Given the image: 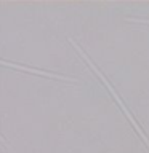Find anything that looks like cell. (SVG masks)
I'll list each match as a JSON object with an SVG mask.
<instances>
[{
    "label": "cell",
    "mask_w": 149,
    "mask_h": 153,
    "mask_svg": "<svg viewBox=\"0 0 149 153\" xmlns=\"http://www.w3.org/2000/svg\"><path fill=\"white\" fill-rule=\"evenodd\" d=\"M69 42L72 43V45H74V48H75V50H77V53H79V54H80L82 57H84V59H85V61H87V64H88V65L91 67V69H93V70L96 72V74H98V76H99V80H101V81H103V83H104L106 86H108V89H109V93H111V94H112V97L115 99V102H117V104L120 105V108H122V110H123V112H125V113H127V117H128V120H130V121H132V124H133V126H135V129H136V132H138V134H139V136H141V137H143V140H144V143H146V145L149 147V139H147L146 136H144V132L141 131V128H139V126H138V124H136V121H135V120H133V117H132V113H130V110H128L127 107H125V104L122 102V99H120V97H119V94H117V93H115V91L112 89V86H111V85H109V81H108V80H106V78H104V75H103V74H101V72H99L98 69H96V67H95V64H93V62H91V59H90V57H88V56H87V54H85V53H84V50H82V48H80L79 45H77V43H75L74 40H72V38H69Z\"/></svg>",
    "instance_id": "1"
},
{
    "label": "cell",
    "mask_w": 149,
    "mask_h": 153,
    "mask_svg": "<svg viewBox=\"0 0 149 153\" xmlns=\"http://www.w3.org/2000/svg\"><path fill=\"white\" fill-rule=\"evenodd\" d=\"M5 65H11L14 69H19V70H24V72H31V74H35V75H43L47 78H56V80H67V81H75V78H71V76H62V75H56V74H51V72H45V70H37V69H31V67H24V65H19V64H10V62L3 61Z\"/></svg>",
    "instance_id": "2"
}]
</instances>
